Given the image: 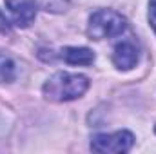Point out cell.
<instances>
[{
    "mask_svg": "<svg viewBox=\"0 0 156 154\" xmlns=\"http://www.w3.org/2000/svg\"><path fill=\"white\" fill-rule=\"evenodd\" d=\"M87 89H89L87 76L78 73H56L51 78H47V82L42 87V93L45 100L62 103L83 96Z\"/></svg>",
    "mask_w": 156,
    "mask_h": 154,
    "instance_id": "6da1fadb",
    "label": "cell"
},
{
    "mask_svg": "<svg viewBox=\"0 0 156 154\" xmlns=\"http://www.w3.org/2000/svg\"><path fill=\"white\" fill-rule=\"evenodd\" d=\"M127 29V20L113 9H98L89 16L87 35L91 40H107L122 35Z\"/></svg>",
    "mask_w": 156,
    "mask_h": 154,
    "instance_id": "7a4b0ae2",
    "label": "cell"
},
{
    "mask_svg": "<svg viewBox=\"0 0 156 154\" xmlns=\"http://www.w3.org/2000/svg\"><path fill=\"white\" fill-rule=\"evenodd\" d=\"M134 145V136L129 131H116L111 134H94L91 138V149L94 152L122 154L131 151Z\"/></svg>",
    "mask_w": 156,
    "mask_h": 154,
    "instance_id": "3957f363",
    "label": "cell"
},
{
    "mask_svg": "<svg viewBox=\"0 0 156 154\" xmlns=\"http://www.w3.org/2000/svg\"><path fill=\"white\" fill-rule=\"evenodd\" d=\"M5 7L11 15V20L18 27H27L33 24L37 16V4L35 0H5Z\"/></svg>",
    "mask_w": 156,
    "mask_h": 154,
    "instance_id": "277c9868",
    "label": "cell"
},
{
    "mask_svg": "<svg viewBox=\"0 0 156 154\" xmlns=\"http://www.w3.org/2000/svg\"><path fill=\"white\" fill-rule=\"evenodd\" d=\"M138 58H140V53H138V47L133 42H127V40L120 42L113 49V64L122 71L133 69L138 64Z\"/></svg>",
    "mask_w": 156,
    "mask_h": 154,
    "instance_id": "5b68a950",
    "label": "cell"
},
{
    "mask_svg": "<svg viewBox=\"0 0 156 154\" xmlns=\"http://www.w3.org/2000/svg\"><path fill=\"white\" fill-rule=\"evenodd\" d=\"M60 58L69 65H91L94 62V53L87 47H64Z\"/></svg>",
    "mask_w": 156,
    "mask_h": 154,
    "instance_id": "8992f818",
    "label": "cell"
},
{
    "mask_svg": "<svg viewBox=\"0 0 156 154\" xmlns=\"http://www.w3.org/2000/svg\"><path fill=\"white\" fill-rule=\"evenodd\" d=\"M69 2L71 0H35L37 7L47 11V13H62L67 9Z\"/></svg>",
    "mask_w": 156,
    "mask_h": 154,
    "instance_id": "52a82bcc",
    "label": "cell"
},
{
    "mask_svg": "<svg viewBox=\"0 0 156 154\" xmlns=\"http://www.w3.org/2000/svg\"><path fill=\"white\" fill-rule=\"evenodd\" d=\"M15 78V64L0 53V83H5V82H11Z\"/></svg>",
    "mask_w": 156,
    "mask_h": 154,
    "instance_id": "ba28073f",
    "label": "cell"
},
{
    "mask_svg": "<svg viewBox=\"0 0 156 154\" xmlns=\"http://www.w3.org/2000/svg\"><path fill=\"white\" fill-rule=\"evenodd\" d=\"M149 24L153 27V31L156 33V0H149V13H147Z\"/></svg>",
    "mask_w": 156,
    "mask_h": 154,
    "instance_id": "9c48e42d",
    "label": "cell"
},
{
    "mask_svg": "<svg viewBox=\"0 0 156 154\" xmlns=\"http://www.w3.org/2000/svg\"><path fill=\"white\" fill-rule=\"evenodd\" d=\"M11 31V24H9V20L5 18V15L0 11V35H7Z\"/></svg>",
    "mask_w": 156,
    "mask_h": 154,
    "instance_id": "30bf717a",
    "label": "cell"
}]
</instances>
